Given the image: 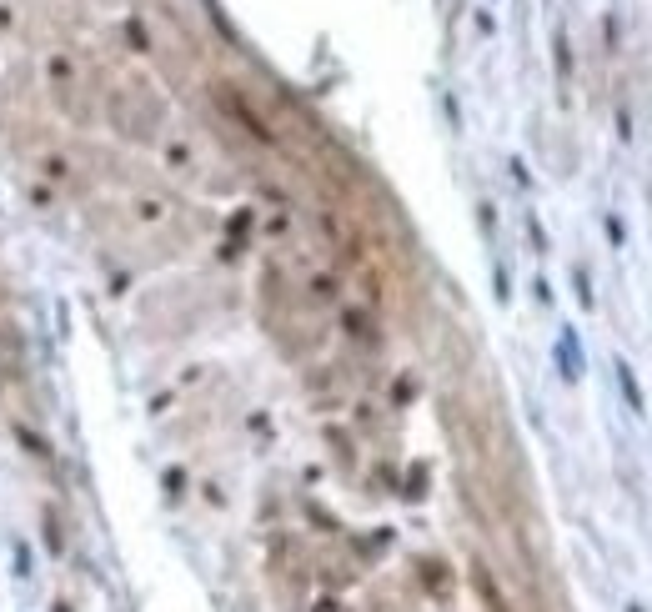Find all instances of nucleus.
<instances>
[{
	"label": "nucleus",
	"mask_w": 652,
	"mask_h": 612,
	"mask_svg": "<svg viewBox=\"0 0 652 612\" xmlns=\"http://www.w3.org/2000/svg\"><path fill=\"white\" fill-rule=\"evenodd\" d=\"M342 322H347V332H352V337H362V342H377V332H372V317H367V312H347Z\"/></svg>",
	"instance_id": "obj_3"
},
{
	"label": "nucleus",
	"mask_w": 652,
	"mask_h": 612,
	"mask_svg": "<svg viewBox=\"0 0 652 612\" xmlns=\"http://www.w3.org/2000/svg\"><path fill=\"white\" fill-rule=\"evenodd\" d=\"M617 382H622V392H627V407H642V392H637V382H632V372L617 362Z\"/></svg>",
	"instance_id": "obj_4"
},
{
	"label": "nucleus",
	"mask_w": 652,
	"mask_h": 612,
	"mask_svg": "<svg viewBox=\"0 0 652 612\" xmlns=\"http://www.w3.org/2000/svg\"><path fill=\"white\" fill-rule=\"evenodd\" d=\"M472 582H477V592L487 597V607H492V612H512V607H507V597L497 592V582H492V572H487V562H477V567H472Z\"/></svg>",
	"instance_id": "obj_2"
},
{
	"label": "nucleus",
	"mask_w": 652,
	"mask_h": 612,
	"mask_svg": "<svg viewBox=\"0 0 652 612\" xmlns=\"http://www.w3.org/2000/svg\"><path fill=\"white\" fill-rule=\"evenodd\" d=\"M56 612H71V607H56Z\"/></svg>",
	"instance_id": "obj_5"
},
{
	"label": "nucleus",
	"mask_w": 652,
	"mask_h": 612,
	"mask_svg": "<svg viewBox=\"0 0 652 612\" xmlns=\"http://www.w3.org/2000/svg\"><path fill=\"white\" fill-rule=\"evenodd\" d=\"M216 101H221V106H226V111H231V116H236V121H241V126L261 141V146H276V131L266 126V116H261V111H256V106L236 91V86H226V81H221V86H216Z\"/></svg>",
	"instance_id": "obj_1"
}]
</instances>
